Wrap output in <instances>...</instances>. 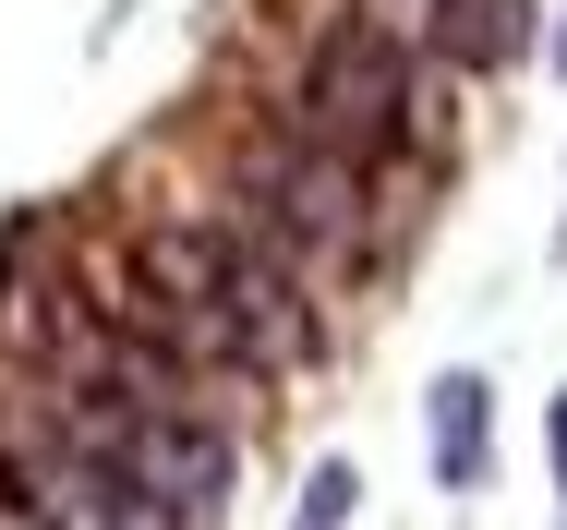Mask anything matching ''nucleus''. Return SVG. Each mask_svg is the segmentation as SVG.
<instances>
[{"mask_svg": "<svg viewBox=\"0 0 567 530\" xmlns=\"http://www.w3.org/2000/svg\"><path fill=\"white\" fill-rule=\"evenodd\" d=\"M97 302H110L133 337H157L182 374H206V386H254V374L315 362V278H290L229 206L121 229Z\"/></svg>", "mask_w": 567, "mask_h": 530, "instance_id": "1", "label": "nucleus"}, {"mask_svg": "<svg viewBox=\"0 0 567 530\" xmlns=\"http://www.w3.org/2000/svg\"><path fill=\"white\" fill-rule=\"evenodd\" d=\"M229 217H241L290 278H350V266H374V241H386L374 169L339 157V145H315V133H290L278 108L229 133Z\"/></svg>", "mask_w": 567, "mask_h": 530, "instance_id": "2", "label": "nucleus"}, {"mask_svg": "<svg viewBox=\"0 0 567 530\" xmlns=\"http://www.w3.org/2000/svg\"><path fill=\"white\" fill-rule=\"evenodd\" d=\"M411 108H423V61H411V37L386 12H327L302 37L290 85H278V121L339 145V157H362V169H386L411 145Z\"/></svg>", "mask_w": 567, "mask_h": 530, "instance_id": "3", "label": "nucleus"}, {"mask_svg": "<svg viewBox=\"0 0 567 530\" xmlns=\"http://www.w3.org/2000/svg\"><path fill=\"white\" fill-rule=\"evenodd\" d=\"M0 482L37 530H182L169 507H145L110 458L73 434V411L49 398V374L0 362Z\"/></svg>", "mask_w": 567, "mask_h": 530, "instance_id": "4", "label": "nucleus"}, {"mask_svg": "<svg viewBox=\"0 0 567 530\" xmlns=\"http://www.w3.org/2000/svg\"><path fill=\"white\" fill-rule=\"evenodd\" d=\"M423 458H435V495H483V482H495V386H483V374H435Z\"/></svg>", "mask_w": 567, "mask_h": 530, "instance_id": "5", "label": "nucleus"}, {"mask_svg": "<svg viewBox=\"0 0 567 530\" xmlns=\"http://www.w3.org/2000/svg\"><path fill=\"white\" fill-rule=\"evenodd\" d=\"M350 519H362V470H350V458H327V470L302 482V507H290V530H350Z\"/></svg>", "mask_w": 567, "mask_h": 530, "instance_id": "6", "label": "nucleus"}, {"mask_svg": "<svg viewBox=\"0 0 567 530\" xmlns=\"http://www.w3.org/2000/svg\"><path fill=\"white\" fill-rule=\"evenodd\" d=\"M544 434H556V530H567V386H556V411H544Z\"/></svg>", "mask_w": 567, "mask_h": 530, "instance_id": "7", "label": "nucleus"}, {"mask_svg": "<svg viewBox=\"0 0 567 530\" xmlns=\"http://www.w3.org/2000/svg\"><path fill=\"white\" fill-rule=\"evenodd\" d=\"M544 49H556V85H567V12H556V37H544Z\"/></svg>", "mask_w": 567, "mask_h": 530, "instance_id": "8", "label": "nucleus"}, {"mask_svg": "<svg viewBox=\"0 0 567 530\" xmlns=\"http://www.w3.org/2000/svg\"><path fill=\"white\" fill-rule=\"evenodd\" d=\"M556 253H567V217H556Z\"/></svg>", "mask_w": 567, "mask_h": 530, "instance_id": "9", "label": "nucleus"}]
</instances>
